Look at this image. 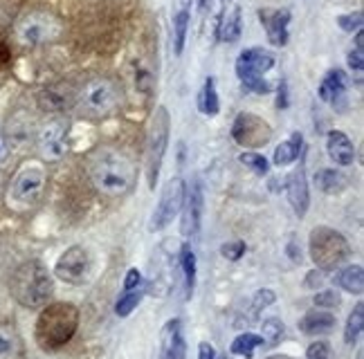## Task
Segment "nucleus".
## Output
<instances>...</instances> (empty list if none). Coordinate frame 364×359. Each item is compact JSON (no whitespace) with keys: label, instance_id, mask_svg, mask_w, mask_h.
<instances>
[{"label":"nucleus","instance_id":"1","mask_svg":"<svg viewBox=\"0 0 364 359\" xmlns=\"http://www.w3.org/2000/svg\"><path fill=\"white\" fill-rule=\"evenodd\" d=\"M79 319L81 312L75 303H48L41 308L36 316L34 326V339L38 343V348H43L48 353H54L63 348L68 341H73V337L79 330Z\"/></svg>","mask_w":364,"mask_h":359},{"label":"nucleus","instance_id":"2","mask_svg":"<svg viewBox=\"0 0 364 359\" xmlns=\"http://www.w3.org/2000/svg\"><path fill=\"white\" fill-rule=\"evenodd\" d=\"M90 180L104 196H126L135 184V164L119 150L104 148L90 160Z\"/></svg>","mask_w":364,"mask_h":359},{"label":"nucleus","instance_id":"3","mask_svg":"<svg viewBox=\"0 0 364 359\" xmlns=\"http://www.w3.org/2000/svg\"><path fill=\"white\" fill-rule=\"evenodd\" d=\"M9 292L23 308L41 310L43 306H48L54 292L52 274L46 270L41 260H27V263L14 270L9 279Z\"/></svg>","mask_w":364,"mask_h":359},{"label":"nucleus","instance_id":"4","mask_svg":"<svg viewBox=\"0 0 364 359\" xmlns=\"http://www.w3.org/2000/svg\"><path fill=\"white\" fill-rule=\"evenodd\" d=\"M48 171L41 162H27L14 173L7 189V204L14 211H27L43 198Z\"/></svg>","mask_w":364,"mask_h":359},{"label":"nucleus","instance_id":"5","mask_svg":"<svg viewBox=\"0 0 364 359\" xmlns=\"http://www.w3.org/2000/svg\"><path fill=\"white\" fill-rule=\"evenodd\" d=\"M308 252H311L313 263L321 272L340 270V265L351 256V245L338 229L319 225L308 236Z\"/></svg>","mask_w":364,"mask_h":359},{"label":"nucleus","instance_id":"6","mask_svg":"<svg viewBox=\"0 0 364 359\" xmlns=\"http://www.w3.org/2000/svg\"><path fill=\"white\" fill-rule=\"evenodd\" d=\"M169 135H171V117L169 110L164 106L156 108L153 119L149 123V135H146V155H144V169H146V180L149 187L156 189V182L160 177L162 160L169 146Z\"/></svg>","mask_w":364,"mask_h":359},{"label":"nucleus","instance_id":"7","mask_svg":"<svg viewBox=\"0 0 364 359\" xmlns=\"http://www.w3.org/2000/svg\"><path fill=\"white\" fill-rule=\"evenodd\" d=\"M274 65H277V59L272 52L261 50V48H247L239 54L234 70H236V77L241 79L243 90L255 92V94H268L270 84L263 79V74L270 72Z\"/></svg>","mask_w":364,"mask_h":359},{"label":"nucleus","instance_id":"8","mask_svg":"<svg viewBox=\"0 0 364 359\" xmlns=\"http://www.w3.org/2000/svg\"><path fill=\"white\" fill-rule=\"evenodd\" d=\"M119 101V90L110 79L97 77L88 81L79 92V106L86 115L90 117H106L117 108Z\"/></svg>","mask_w":364,"mask_h":359},{"label":"nucleus","instance_id":"9","mask_svg":"<svg viewBox=\"0 0 364 359\" xmlns=\"http://www.w3.org/2000/svg\"><path fill=\"white\" fill-rule=\"evenodd\" d=\"M61 23L48 11H27L16 23V38L23 45H43L59 38Z\"/></svg>","mask_w":364,"mask_h":359},{"label":"nucleus","instance_id":"10","mask_svg":"<svg viewBox=\"0 0 364 359\" xmlns=\"http://www.w3.org/2000/svg\"><path fill=\"white\" fill-rule=\"evenodd\" d=\"M90 270H92L90 254L86 247H81V245L68 247V250L57 258V263H54V274H57V279L68 285H83L88 281Z\"/></svg>","mask_w":364,"mask_h":359},{"label":"nucleus","instance_id":"11","mask_svg":"<svg viewBox=\"0 0 364 359\" xmlns=\"http://www.w3.org/2000/svg\"><path fill=\"white\" fill-rule=\"evenodd\" d=\"M232 137L239 146L257 150V148H263L265 144H270L272 128L263 117L255 113H241L232 123Z\"/></svg>","mask_w":364,"mask_h":359},{"label":"nucleus","instance_id":"12","mask_svg":"<svg viewBox=\"0 0 364 359\" xmlns=\"http://www.w3.org/2000/svg\"><path fill=\"white\" fill-rule=\"evenodd\" d=\"M38 155L46 162H59L68 153V121L50 119L36 133Z\"/></svg>","mask_w":364,"mask_h":359},{"label":"nucleus","instance_id":"13","mask_svg":"<svg viewBox=\"0 0 364 359\" xmlns=\"http://www.w3.org/2000/svg\"><path fill=\"white\" fill-rule=\"evenodd\" d=\"M185 189L187 187L180 177H171L169 184L162 189V196H160L156 211H153V223H151V227L156 231L169 227L173 223V218L180 214L182 202H185Z\"/></svg>","mask_w":364,"mask_h":359},{"label":"nucleus","instance_id":"14","mask_svg":"<svg viewBox=\"0 0 364 359\" xmlns=\"http://www.w3.org/2000/svg\"><path fill=\"white\" fill-rule=\"evenodd\" d=\"M203 206H205V196H203V184L198 180L185 189V202H182V233L185 236H198L200 223H203Z\"/></svg>","mask_w":364,"mask_h":359},{"label":"nucleus","instance_id":"15","mask_svg":"<svg viewBox=\"0 0 364 359\" xmlns=\"http://www.w3.org/2000/svg\"><path fill=\"white\" fill-rule=\"evenodd\" d=\"M290 11L277 9V7H263L259 9V21L263 25L268 40L277 48H284L288 43V27H290Z\"/></svg>","mask_w":364,"mask_h":359},{"label":"nucleus","instance_id":"16","mask_svg":"<svg viewBox=\"0 0 364 359\" xmlns=\"http://www.w3.org/2000/svg\"><path fill=\"white\" fill-rule=\"evenodd\" d=\"M160 359H187L185 328L180 319H169L160 330Z\"/></svg>","mask_w":364,"mask_h":359},{"label":"nucleus","instance_id":"17","mask_svg":"<svg viewBox=\"0 0 364 359\" xmlns=\"http://www.w3.org/2000/svg\"><path fill=\"white\" fill-rule=\"evenodd\" d=\"M286 193H288V200H290V204H292V209H295V214H297L299 218H304L306 211H308V204H311L304 162L288 175V180H286Z\"/></svg>","mask_w":364,"mask_h":359},{"label":"nucleus","instance_id":"18","mask_svg":"<svg viewBox=\"0 0 364 359\" xmlns=\"http://www.w3.org/2000/svg\"><path fill=\"white\" fill-rule=\"evenodd\" d=\"M75 104H77L75 90H70V86L63 84L46 86L38 92V106L48 110V113H63V110L73 108Z\"/></svg>","mask_w":364,"mask_h":359},{"label":"nucleus","instance_id":"19","mask_svg":"<svg viewBox=\"0 0 364 359\" xmlns=\"http://www.w3.org/2000/svg\"><path fill=\"white\" fill-rule=\"evenodd\" d=\"M326 153L328 158L340 164V167H348L355 160V146L351 142V137L342 131H331L326 135Z\"/></svg>","mask_w":364,"mask_h":359},{"label":"nucleus","instance_id":"20","mask_svg":"<svg viewBox=\"0 0 364 359\" xmlns=\"http://www.w3.org/2000/svg\"><path fill=\"white\" fill-rule=\"evenodd\" d=\"M335 324H338V319H335V314L328 312V310H311L306 312L301 319H299V330L304 335L308 337H319V335H328L333 333Z\"/></svg>","mask_w":364,"mask_h":359},{"label":"nucleus","instance_id":"21","mask_svg":"<svg viewBox=\"0 0 364 359\" xmlns=\"http://www.w3.org/2000/svg\"><path fill=\"white\" fill-rule=\"evenodd\" d=\"M196 265H198V260H196V254L191 247L185 243L180 247L178 252V267H180V276H182V287H185V297L191 299L193 297V287H196Z\"/></svg>","mask_w":364,"mask_h":359},{"label":"nucleus","instance_id":"22","mask_svg":"<svg viewBox=\"0 0 364 359\" xmlns=\"http://www.w3.org/2000/svg\"><path fill=\"white\" fill-rule=\"evenodd\" d=\"M32 121L27 119L23 113L21 115H14L7 123V146H14V148H23L32 142Z\"/></svg>","mask_w":364,"mask_h":359},{"label":"nucleus","instance_id":"23","mask_svg":"<svg viewBox=\"0 0 364 359\" xmlns=\"http://www.w3.org/2000/svg\"><path fill=\"white\" fill-rule=\"evenodd\" d=\"M346 90V77L342 70H328L324 74V79L319 81V99L321 101H326V104H335L340 99V96L344 94Z\"/></svg>","mask_w":364,"mask_h":359},{"label":"nucleus","instance_id":"24","mask_svg":"<svg viewBox=\"0 0 364 359\" xmlns=\"http://www.w3.org/2000/svg\"><path fill=\"white\" fill-rule=\"evenodd\" d=\"M243 32V18H241V7H232L220 16L218 23V38L223 43H236Z\"/></svg>","mask_w":364,"mask_h":359},{"label":"nucleus","instance_id":"25","mask_svg":"<svg viewBox=\"0 0 364 359\" xmlns=\"http://www.w3.org/2000/svg\"><path fill=\"white\" fill-rule=\"evenodd\" d=\"M313 182L321 193H326V196H338V193H342L348 187L346 175L335 169H319L313 177Z\"/></svg>","mask_w":364,"mask_h":359},{"label":"nucleus","instance_id":"26","mask_svg":"<svg viewBox=\"0 0 364 359\" xmlns=\"http://www.w3.org/2000/svg\"><path fill=\"white\" fill-rule=\"evenodd\" d=\"M23 339L11 324H0V359H21Z\"/></svg>","mask_w":364,"mask_h":359},{"label":"nucleus","instance_id":"27","mask_svg":"<svg viewBox=\"0 0 364 359\" xmlns=\"http://www.w3.org/2000/svg\"><path fill=\"white\" fill-rule=\"evenodd\" d=\"M301 150H304V135L301 133H292L288 142H284L282 146L274 148L272 162L277 164V167H288V164L297 162V158L301 155Z\"/></svg>","mask_w":364,"mask_h":359},{"label":"nucleus","instance_id":"28","mask_svg":"<svg viewBox=\"0 0 364 359\" xmlns=\"http://www.w3.org/2000/svg\"><path fill=\"white\" fill-rule=\"evenodd\" d=\"M198 110L205 117H216L220 110V99L216 92V81L214 77H207L205 84L198 92Z\"/></svg>","mask_w":364,"mask_h":359},{"label":"nucleus","instance_id":"29","mask_svg":"<svg viewBox=\"0 0 364 359\" xmlns=\"http://www.w3.org/2000/svg\"><path fill=\"white\" fill-rule=\"evenodd\" d=\"M335 281L342 289L351 294H362L364 292V272L362 265H346L338 274H335Z\"/></svg>","mask_w":364,"mask_h":359},{"label":"nucleus","instance_id":"30","mask_svg":"<svg viewBox=\"0 0 364 359\" xmlns=\"http://www.w3.org/2000/svg\"><path fill=\"white\" fill-rule=\"evenodd\" d=\"M189 18H191V9L176 7V13H173V52L178 54V57L182 54V50H185Z\"/></svg>","mask_w":364,"mask_h":359},{"label":"nucleus","instance_id":"31","mask_svg":"<svg viewBox=\"0 0 364 359\" xmlns=\"http://www.w3.org/2000/svg\"><path fill=\"white\" fill-rule=\"evenodd\" d=\"M263 346V337L261 335H255V333H243L239 335L234 341H232V346H230V353L236 355V357H245L250 359L252 355H255L257 348Z\"/></svg>","mask_w":364,"mask_h":359},{"label":"nucleus","instance_id":"32","mask_svg":"<svg viewBox=\"0 0 364 359\" xmlns=\"http://www.w3.org/2000/svg\"><path fill=\"white\" fill-rule=\"evenodd\" d=\"M362 330H364V303H358V306L353 308V312L348 314L346 326H344V341L348 343V346L358 343Z\"/></svg>","mask_w":364,"mask_h":359},{"label":"nucleus","instance_id":"33","mask_svg":"<svg viewBox=\"0 0 364 359\" xmlns=\"http://www.w3.org/2000/svg\"><path fill=\"white\" fill-rule=\"evenodd\" d=\"M142 297H144V287H137V289H129V292H124L117 299V303H115V314L117 316H129L139 306Z\"/></svg>","mask_w":364,"mask_h":359},{"label":"nucleus","instance_id":"34","mask_svg":"<svg viewBox=\"0 0 364 359\" xmlns=\"http://www.w3.org/2000/svg\"><path fill=\"white\" fill-rule=\"evenodd\" d=\"M239 162L250 171H255L257 175H268V171H270V162L261 153H257V150H245V153L239 155Z\"/></svg>","mask_w":364,"mask_h":359},{"label":"nucleus","instance_id":"35","mask_svg":"<svg viewBox=\"0 0 364 359\" xmlns=\"http://www.w3.org/2000/svg\"><path fill=\"white\" fill-rule=\"evenodd\" d=\"M261 337L265 346H277L284 337V324L279 319H263L261 324Z\"/></svg>","mask_w":364,"mask_h":359},{"label":"nucleus","instance_id":"36","mask_svg":"<svg viewBox=\"0 0 364 359\" xmlns=\"http://www.w3.org/2000/svg\"><path fill=\"white\" fill-rule=\"evenodd\" d=\"M274 301H277V294L268 287H263V289H259V292H255V297H252V316H259L265 308L272 306Z\"/></svg>","mask_w":364,"mask_h":359},{"label":"nucleus","instance_id":"37","mask_svg":"<svg viewBox=\"0 0 364 359\" xmlns=\"http://www.w3.org/2000/svg\"><path fill=\"white\" fill-rule=\"evenodd\" d=\"M342 303V297L335 292V289H324V292L315 294V306H319L321 310H338Z\"/></svg>","mask_w":364,"mask_h":359},{"label":"nucleus","instance_id":"38","mask_svg":"<svg viewBox=\"0 0 364 359\" xmlns=\"http://www.w3.org/2000/svg\"><path fill=\"white\" fill-rule=\"evenodd\" d=\"M338 25L342 27L344 32H348V34L360 32V30H362V11H355V13H342V16H338Z\"/></svg>","mask_w":364,"mask_h":359},{"label":"nucleus","instance_id":"39","mask_svg":"<svg viewBox=\"0 0 364 359\" xmlns=\"http://www.w3.org/2000/svg\"><path fill=\"white\" fill-rule=\"evenodd\" d=\"M247 252V245L243 241H234V243H225L220 247V254L228 260H241Z\"/></svg>","mask_w":364,"mask_h":359},{"label":"nucleus","instance_id":"40","mask_svg":"<svg viewBox=\"0 0 364 359\" xmlns=\"http://www.w3.org/2000/svg\"><path fill=\"white\" fill-rule=\"evenodd\" d=\"M306 359H331V346L326 341H313L306 350Z\"/></svg>","mask_w":364,"mask_h":359},{"label":"nucleus","instance_id":"41","mask_svg":"<svg viewBox=\"0 0 364 359\" xmlns=\"http://www.w3.org/2000/svg\"><path fill=\"white\" fill-rule=\"evenodd\" d=\"M348 67H351V72H355V74H360L364 70V50L353 48L348 52Z\"/></svg>","mask_w":364,"mask_h":359},{"label":"nucleus","instance_id":"42","mask_svg":"<svg viewBox=\"0 0 364 359\" xmlns=\"http://www.w3.org/2000/svg\"><path fill=\"white\" fill-rule=\"evenodd\" d=\"M142 287V274H139L135 267H131L126 272V279H124V292H129V289H137Z\"/></svg>","mask_w":364,"mask_h":359},{"label":"nucleus","instance_id":"43","mask_svg":"<svg viewBox=\"0 0 364 359\" xmlns=\"http://www.w3.org/2000/svg\"><path fill=\"white\" fill-rule=\"evenodd\" d=\"M198 359H216V350H214L212 343L200 341V346H198Z\"/></svg>","mask_w":364,"mask_h":359},{"label":"nucleus","instance_id":"44","mask_svg":"<svg viewBox=\"0 0 364 359\" xmlns=\"http://www.w3.org/2000/svg\"><path fill=\"white\" fill-rule=\"evenodd\" d=\"M9 155V146H7V140H5V135L0 133V162H5Z\"/></svg>","mask_w":364,"mask_h":359},{"label":"nucleus","instance_id":"45","mask_svg":"<svg viewBox=\"0 0 364 359\" xmlns=\"http://www.w3.org/2000/svg\"><path fill=\"white\" fill-rule=\"evenodd\" d=\"M7 61H9V50H7V45L0 43V70L7 65Z\"/></svg>","mask_w":364,"mask_h":359},{"label":"nucleus","instance_id":"46","mask_svg":"<svg viewBox=\"0 0 364 359\" xmlns=\"http://www.w3.org/2000/svg\"><path fill=\"white\" fill-rule=\"evenodd\" d=\"M178 7H185V9H191V0H178Z\"/></svg>","mask_w":364,"mask_h":359},{"label":"nucleus","instance_id":"47","mask_svg":"<svg viewBox=\"0 0 364 359\" xmlns=\"http://www.w3.org/2000/svg\"><path fill=\"white\" fill-rule=\"evenodd\" d=\"M265 359H295V357H290V355H270V357H265Z\"/></svg>","mask_w":364,"mask_h":359},{"label":"nucleus","instance_id":"48","mask_svg":"<svg viewBox=\"0 0 364 359\" xmlns=\"http://www.w3.org/2000/svg\"><path fill=\"white\" fill-rule=\"evenodd\" d=\"M358 359H362V350H360V353H358Z\"/></svg>","mask_w":364,"mask_h":359}]
</instances>
